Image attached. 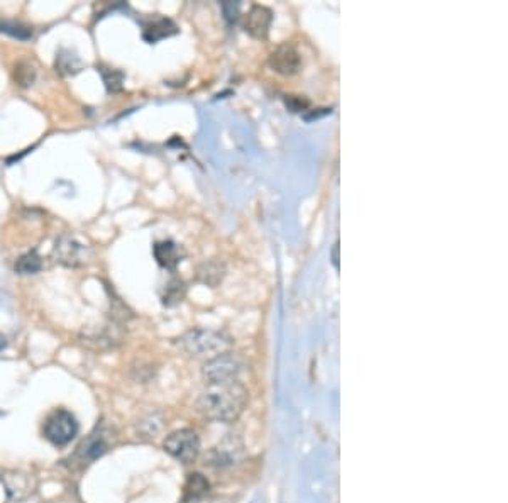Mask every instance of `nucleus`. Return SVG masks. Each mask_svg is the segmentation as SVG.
<instances>
[{
    "label": "nucleus",
    "mask_w": 508,
    "mask_h": 503,
    "mask_svg": "<svg viewBox=\"0 0 508 503\" xmlns=\"http://www.w3.org/2000/svg\"><path fill=\"white\" fill-rule=\"evenodd\" d=\"M268 65L275 73L283 76H292L298 73L302 68V56L292 44H280L271 51L268 58Z\"/></svg>",
    "instance_id": "1a4fd4ad"
},
{
    "label": "nucleus",
    "mask_w": 508,
    "mask_h": 503,
    "mask_svg": "<svg viewBox=\"0 0 508 503\" xmlns=\"http://www.w3.org/2000/svg\"><path fill=\"white\" fill-rule=\"evenodd\" d=\"M14 80L21 87H31L36 80V68L31 61H21L17 63L16 71H14Z\"/></svg>",
    "instance_id": "4be33fe9"
},
{
    "label": "nucleus",
    "mask_w": 508,
    "mask_h": 503,
    "mask_svg": "<svg viewBox=\"0 0 508 503\" xmlns=\"http://www.w3.org/2000/svg\"><path fill=\"white\" fill-rule=\"evenodd\" d=\"M185 293H187V287H185L183 280L173 276V278L163 287V292H161L163 305L166 307L178 305V303L185 298Z\"/></svg>",
    "instance_id": "a211bd4d"
},
{
    "label": "nucleus",
    "mask_w": 508,
    "mask_h": 503,
    "mask_svg": "<svg viewBox=\"0 0 508 503\" xmlns=\"http://www.w3.org/2000/svg\"><path fill=\"white\" fill-rule=\"evenodd\" d=\"M80 425L75 415L65 409H56L46 417L43 425V436L49 444L56 447L68 446L78 436Z\"/></svg>",
    "instance_id": "7ed1b4c3"
},
{
    "label": "nucleus",
    "mask_w": 508,
    "mask_h": 503,
    "mask_svg": "<svg viewBox=\"0 0 508 503\" xmlns=\"http://www.w3.org/2000/svg\"><path fill=\"white\" fill-rule=\"evenodd\" d=\"M244 370V360L235 352L222 355L208 360L202 368V375L208 385H222L238 382Z\"/></svg>",
    "instance_id": "20e7f679"
},
{
    "label": "nucleus",
    "mask_w": 508,
    "mask_h": 503,
    "mask_svg": "<svg viewBox=\"0 0 508 503\" xmlns=\"http://www.w3.org/2000/svg\"><path fill=\"white\" fill-rule=\"evenodd\" d=\"M332 263L335 268L339 270V243H335L332 248Z\"/></svg>",
    "instance_id": "a878e982"
},
{
    "label": "nucleus",
    "mask_w": 508,
    "mask_h": 503,
    "mask_svg": "<svg viewBox=\"0 0 508 503\" xmlns=\"http://www.w3.org/2000/svg\"><path fill=\"white\" fill-rule=\"evenodd\" d=\"M165 451L180 463H192L200 452V439L192 429H180L171 432L163 444Z\"/></svg>",
    "instance_id": "39448f33"
},
{
    "label": "nucleus",
    "mask_w": 508,
    "mask_h": 503,
    "mask_svg": "<svg viewBox=\"0 0 508 503\" xmlns=\"http://www.w3.org/2000/svg\"><path fill=\"white\" fill-rule=\"evenodd\" d=\"M14 270H16V273L24 276L39 273V271L43 270V258L38 255V251L26 253V255H22L19 260L16 261Z\"/></svg>",
    "instance_id": "6ab92c4d"
},
{
    "label": "nucleus",
    "mask_w": 508,
    "mask_h": 503,
    "mask_svg": "<svg viewBox=\"0 0 508 503\" xmlns=\"http://www.w3.org/2000/svg\"><path fill=\"white\" fill-rule=\"evenodd\" d=\"M108 449V441L106 437V432L103 430H97V432L90 434L87 437V441H83L80 444L78 451H76V456L80 457L81 463H93L95 459L102 457Z\"/></svg>",
    "instance_id": "9b49d317"
},
{
    "label": "nucleus",
    "mask_w": 508,
    "mask_h": 503,
    "mask_svg": "<svg viewBox=\"0 0 508 503\" xmlns=\"http://www.w3.org/2000/svg\"><path fill=\"white\" fill-rule=\"evenodd\" d=\"M178 347L188 356L200 357V360H212V357L228 352L233 346V339L222 330L214 329H192L183 335H180Z\"/></svg>",
    "instance_id": "f03ea898"
},
{
    "label": "nucleus",
    "mask_w": 508,
    "mask_h": 503,
    "mask_svg": "<svg viewBox=\"0 0 508 503\" xmlns=\"http://www.w3.org/2000/svg\"><path fill=\"white\" fill-rule=\"evenodd\" d=\"M222 11H224L225 17H228L229 21L238 19L239 4H238V2H224V4H222Z\"/></svg>",
    "instance_id": "393cba45"
},
{
    "label": "nucleus",
    "mask_w": 508,
    "mask_h": 503,
    "mask_svg": "<svg viewBox=\"0 0 508 503\" xmlns=\"http://www.w3.org/2000/svg\"><path fill=\"white\" fill-rule=\"evenodd\" d=\"M0 33L9 34L14 39L19 41H27L33 38V29L29 26L22 24L19 21H11V19H0Z\"/></svg>",
    "instance_id": "aec40b11"
},
{
    "label": "nucleus",
    "mask_w": 508,
    "mask_h": 503,
    "mask_svg": "<svg viewBox=\"0 0 508 503\" xmlns=\"http://www.w3.org/2000/svg\"><path fill=\"white\" fill-rule=\"evenodd\" d=\"M244 454V444L235 434H228L205 456V464L212 468H229L238 464Z\"/></svg>",
    "instance_id": "0eeeda50"
},
{
    "label": "nucleus",
    "mask_w": 508,
    "mask_h": 503,
    "mask_svg": "<svg viewBox=\"0 0 508 503\" xmlns=\"http://www.w3.org/2000/svg\"><path fill=\"white\" fill-rule=\"evenodd\" d=\"M54 66H56V71L63 76H73L81 71L83 68V63L76 54H73L70 49H61L60 53L56 54V61H54Z\"/></svg>",
    "instance_id": "f3484780"
},
{
    "label": "nucleus",
    "mask_w": 508,
    "mask_h": 503,
    "mask_svg": "<svg viewBox=\"0 0 508 503\" xmlns=\"http://www.w3.org/2000/svg\"><path fill=\"white\" fill-rule=\"evenodd\" d=\"M98 73L102 75L103 85H106L108 93L121 92L124 87V73L121 70H114V68L98 66Z\"/></svg>",
    "instance_id": "412c9836"
},
{
    "label": "nucleus",
    "mask_w": 508,
    "mask_h": 503,
    "mask_svg": "<svg viewBox=\"0 0 508 503\" xmlns=\"http://www.w3.org/2000/svg\"><path fill=\"white\" fill-rule=\"evenodd\" d=\"M271 21H273V14H271L270 9L265 6H253L244 16L243 27L249 36L263 39L270 33Z\"/></svg>",
    "instance_id": "9d476101"
},
{
    "label": "nucleus",
    "mask_w": 508,
    "mask_h": 503,
    "mask_svg": "<svg viewBox=\"0 0 508 503\" xmlns=\"http://www.w3.org/2000/svg\"><path fill=\"white\" fill-rule=\"evenodd\" d=\"M248 405V390L239 382L208 385L205 392L198 397L197 412L203 419L212 422L229 424L243 415Z\"/></svg>",
    "instance_id": "f257e3e1"
},
{
    "label": "nucleus",
    "mask_w": 508,
    "mask_h": 503,
    "mask_svg": "<svg viewBox=\"0 0 508 503\" xmlns=\"http://www.w3.org/2000/svg\"><path fill=\"white\" fill-rule=\"evenodd\" d=\"M122 330L117 322L103 325H90L80 334V341L93 351H108L121 344Z\"/></svg>",
    "instance_id": "6e6552de"
},
{
    "label": "nucleus",
    "mask_w": 508,
    "mask_h": 503,
    "mask_svg": "<svg viewBox=\"0 0 508 503\" xmlns=\"http://www.w3.org/2000/svg\"><path fill=\"white\" fill-rule=\"evenodd\" d=\"M208 490H210V484H208L207 478L203 477V474L200 473L188 474L187 482H185V487H183V502L195 503L202 500V498L208 493Z\"/></svg>",
    "instance_id": "2eb2a0df"
},
{
    "label": "nucleus",
    "mask_w": 508,
    "mask_h": 503,
    "mask_svg": "<svg viewBox=\"0 0 508 503\" xmlns=\"http://www.w3.org/2000/svg\"><path fill=\"white\" fill-rule=\"evenodd\" d=\"M163 429V420L160 415H149L143 419L138 425V430L144 437H156Z\"/></svg>",
    "instance_id": "5701e85b"
},
{
    "label": "nucleus",
    "mask_w": 508,
    "mask_h": 503,
    "mask_svg": "<svg viewBox=\"0 0 508 503\" xmlns=\"http://www.w3.org/2000/svg\"><path fill=\"white\" fill-rule=\"evenodd\" d=\"M2 482L7 488V495L11 500H24V498L29 495L31 492V479L27 474L21 473V471H11V473H6L2 477Z\"/></svg>",
    "instance_id": "ddd939ff"
},
{
    "label": "nucleus",
    "mask_w": 508,
    "mask_h": 503,
    "mask_svg": "<svg viewBox=\"0 0 508 503\" xmlns=\"http://www.w3.org/2000/svg\"><path fill=\"white\" fill-rule=\"evenodd\" d=\"M285 102H287L288 108H292V112H303L308 106H310V102H308L307 98H300L297 97V95H290Z\"/></svg>",
    "instance_id": "b1692460"
},
{
    "label": "nucleus",
    "mask_w": 508,
    "mask_h": 503,
    "mask_svg": "<svg viewBox=\"0 0 508 503\" xmlns=\"http://www.w3.org/2000/svg\"><path fill=\"white\" fill-rule=\"evenodd\" d=\"M88 256L90 251L87 244H83L71 234L60 235L53 246L54 261L66 268H80L88 261Z\"/></svg>",
    "instance_id": "423d86ee"
},
{
    "label": "nucleus",
    "mask_w": 508,
    "mask_h": 503,
    "mask_svg": "<svg viewBox=\"0 0 508 503\" xmlns=\"http://www.w3.org/2000/svg\"><path fill=\"white\" fill-rule=\"evenodd\" d=\"M178 33V27L175 26L173 21L170 19H158L154 22H149V24L144 27L143 31V38L144 41H148V43H158L160 39L170 38V36H173Z\"/></svg>",
    "instance_id": "dca6fc26"
},
{
    "label": "nucleus",
    "mask_w": 508,
    "mask_h": 503,
    "mask_svg": "<svg viewBox=\"0 0 508 503\" xmlns=\"http://www.w3.org/2000/svg\"><path fill=\"white\" fill-rule=\"evenodd\" d=\"M225 278V265L219 260H210L202 263L197 271V280L207 287L215 288L224 282Z\"/></svg>",
    "instance_id": "4468645a"
},
{
    "label": "nucleus",
    "mask_w": 508,
    "mask_h": 503,
    "mask_svg": "<svg viewBox=\"0 0 508 503\" xmlns=\"http://www.w3.org/2000/svg\"><path fill=\"white\" fill-rule=\"evenodd\" d=\"M153 255L158 265L165 270H175L180 265L181 258H183V253H181L178 244L170 241V239L154 243Z\"/></svg>",
    "instance_id": "f8f14e48"
}]
</instances>
